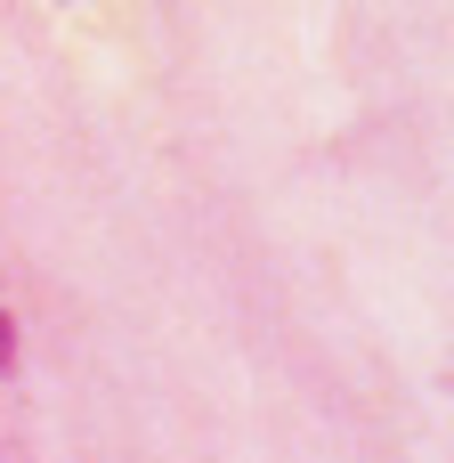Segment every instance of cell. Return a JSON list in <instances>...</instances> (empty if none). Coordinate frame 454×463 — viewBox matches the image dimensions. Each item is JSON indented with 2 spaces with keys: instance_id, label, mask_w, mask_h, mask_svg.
Listing matches in <instances>:
<instances>
[{
  "instance_id": "1",
  "label": "cell",
  "mask_w": 454,
  "mask_h": 463,
  "mask_svg": "<svg viewBox=\"0 0 454 463\" xmlns=\"http://www.w3.org/2000/svg\"><path fill=\"white\" fill-rule=\"evenodd\" d=\"M8 374H16V317L0 309V383H8Z\"/></svg>"
}]
</instances>
